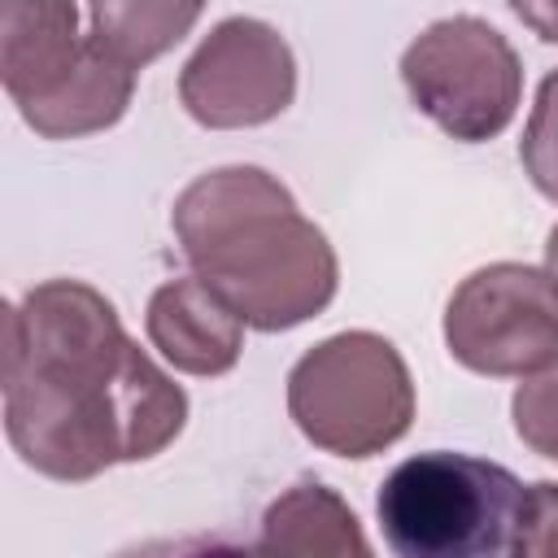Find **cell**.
I'll return each instance as SVG.
<instances>
[{
  "mask_svg": "<svg viewBox=\"0 0 558 558\" xmlns=\"http://www.w3.org/2000/svg\"><path fill=\"white\" fill-rule=\"evenodd\" d=\"M187 423L183 388L83 279H48L4 310V432L26 466L83 484L161 453Z\"/></svg>",
  "mask_w": 558,
  "mask_h": 558,
  "instance_id": "cell-1",
  "label": "cell"
},
{
  "mask_svg": "<svg viewBox=\"0 0 558 558\" xmlns=\"http://www.w3.org/2000/svg\"><path fill=\"white\" fill-rule=\"evenodd\" d=\"M170 222L196 279L244 327L288 331L323 314L336 296L340 266L327 235L262 166H222L192 179Z\"/></svg>",
  "mask_w": 558,
  "mask_h": 558,
  "instance_id": "cell-2",
  "label": "cell"
},
{
  "mask_svg": "<svg viewBox=\"0 0 558 558\" xmlns=\"http://www.w3.org/2000/svg\"><path fill=\"white\" fill-rule=\"evenodd\" d=\"M83 9L65 0L0 4V78L26 126L48 140H74L113 126L135 92V70L92 31Z\"/></svg>",
  "mask_w": 558,
  "mask_h": 558,
  "instance_id": "cell-3",
  "label": "cell"
},
{
  "mask_svg": "<svg viewBox=\"0 0 558 558\" xmlns=\"http://www.w3.org/2000/svg\"><path fill=\"white\" fill-rule=\"evenodd\" d=\"M523 484L471 453H414L388 471L375 497L397 558H506Z\"/></svg>",
  "mask_w": 558,
  "mask_h": 558,
  "instance_id": "cell-4",
  "label": "cell"
},
{
  "mask_svg": "<svg viewBox=\"0 0 558 558\" xmlns=\"http://www.w3.org/2000/svg\"><path fill=\"white\" fill-rule=\"evenodd\" d=\"M288 414L318 449L371 458L410 432L414 379L392 340L340 331L288 371Z\"/></svg>",
  "mask_w": 558,
  "mask_h": 558,
  "instance_id": "cell-5",
  "label": "cell"
},
{
  "mask_svg": "<svg viewBox=\"0 0 558 558\" xmlns=\"http://www.w3.org/2000/svg\"><path fill=\"white\" fill-rule=\"evenodd\" d=\"M401 83L418 113L445 135L480 144L510 126L523 96V65L497 26L475 13H453L401 52Z\"/></svg>",
  "mask_w": 558,
  "mask_h": 558,
  "instance_id": "cell-6",
  "label": "cell"
},
{
  "mask_svg": "<svg viewBox=\"0 0 558 558\" xmlns=\"http://www.w3.org/2000/svg\"><path fill=\"white\" fill-rule=\"evenodd\" d=\"M445 344L475 375H541L558 362V283L523 262L471 270L445 305Z\"/></svg>",
  "mask_w": 558,
  "mask_h": 558,
  "instance_id": "cell-7",
  "label": "cell"
},
{
  "mask_svg": "<svg viewBox=\"0 0 558 558\" xmlns=\"http://www.w3.org/2000/svg\"><path fill=\"white\" fill-rule=\"evenodd\" d=\"M296 96V61L288 39L262 17H227L187 57L179 74L183 109L214 131L262 126Z\"/></svg>",
  "mask_w": 558,
  "mask_h": 558,
  "instance_id": "cell-8",
  "label": "cell"
},
{
  "mask_svg": "<svg viewBox=\"0 0 558 558\" xmlns=\"http://www.w3.org/2000/svg\"><path fill=\"white\" fill-rule=\"evenodd\" d=\"M148 340L187 375H227L244 349L240 314L196 275L170 279L148 296Z\"/></svg>",
  "mask_w": 558,
  "mask_h": 558,
  "instance_id": "cell-9",
  "label": "cell"
},
{
  "mask_svg": "<svg viewBox=\"0 0 558 558\" xmlns=\"http://www.w3.org/2000/svg\"><path fill=\"white\" fill-rule=\"evenodd\" d=\"M253 558H375V554L344 497L318 480H301L266 506Z\"/></svg>",
  "mask_w": 558,
  "mask_h": 558,
  "instance_id": "cell-10",
  "label": "cell"
},
{
  "mask_svg": "<svg viewBox=\"0 0 558 558\" xmlns=\"http://www.w3.org/2000/svg\"><path fill=\"white\" fill-rule=\"evenodd\" d=\"M201 17V4H92L83 9L87 31L118 52L131 70L174 48Z\"/></svg>",
  "mask_w": 558,
  "mask_h": 558,
  "instance_id": "cell-11",
  "label": "cell"
},
{
  "mask_svg": "<svg viewBox=\"0 0 558 558\" xmlns=\"http://www.w3.org/2000/svg\"><path fill=\"white\" fill-rule=\"evenodd\" d=\"M519 161L536 192L558 201V70H549L536 87V105L519 140Z\"/></svg>",
  "mask_w": 558,
  "mask_h": 558,
  "instance_id": "cell-12",
  "label": "cell"
},
{
  "mask_svg": "<svg viewBox=\"0 0 558 558\" xmlns=\"http://www.w3.org/2000/svg\"><path fill=\"white\" fill-rule=\"evenodd\" d=\"M510 414H514L519 440H523L532 453L558 462V362L545 366L541 375H527V379L514 388Z\"/></svg>",
  "mask_w": 558,
  "mask_h": 558,
  "instance_id": "cell-13",
  "label": "cell"
},
{
  "mask_svg": "<svg viewBox=\"0 0 558 558\" xmlns=\"http://www.w3.org/2000/svg\"><path fill=\"white\" fill-rule=\"evenodd\" d=\"M510 558H558V480L523 488Z\"/></svg>",
  "mask_w": 558,
  "mask_h": 558,
  "instance_id": "cell-14",
  "label": "cell"
},
{
  "mask_svg": "<svg viewBox=\"0 0 558 558\" xmlns=\"http://www.w3.org/2000/svg\"><path fill=\"white\" fill-rule=\"evenodd\" d=\"M109 558H253V549L227 541V536H161L126 545Z\"/></svg>",
  "mask_w": 558,
  "mask_h": 558,
  "instance_id": "cell-15",
  "label": "cell"
},
{
  "mask_svg": "<svg viewBox=\"0 0 558 558\" xmlns=\"http://www.w3.org/2000/svg\"><path fill=\"white\" fill-rule=\"evenodd\" d=\"M514 17H523L541 39L558 44V4H510Z\"/></svg>",
  "mask_w": 558,
  "mask_h": 558,
  "instance_id": "cell-16",
  "label": "cell"
},
{
  "mask_svg": "<svg viewBox=\"0 0 558 558\" xmlns=\"http://www.w3.org/2000/svg\"><path fill=\"white\" fill-rule=\"evenodd\" d=\"M545 266H549V279L558 283V227H554L549 240H545Z\"/></svg>",
  "mask_w": 558,
  "mask_h": 558,
  "instance_id": "cell-17",
  "label": "cell"
}]
</instances>
